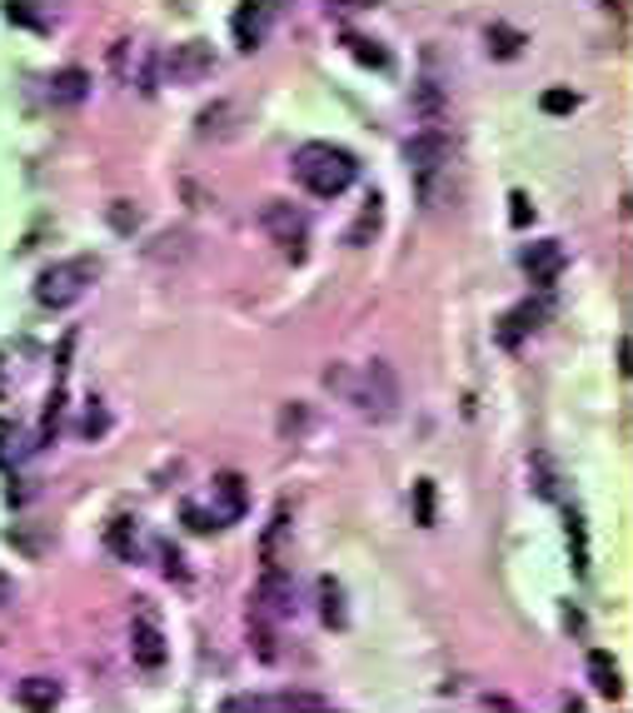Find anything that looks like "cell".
I'll list each match as a JSON object with an SVG mask.
<instances>
[{
	"mask_svg": "<svg viewBox=\"0 0 633 713\" xmlns=\"http://www.w3.org/2000/svg\"><path fill=\"white\" fill-rule=\"evenodd\" d=\"M294 180L309 190L315 200H340L344 190L360 180V160H354L344 145H329V141H309L294 150L290 160Z\"/></svg>",
	"mask_w": 633,
	"mask_h": 713,
	"instance_id": "obj_1",
	"label": "cell"
},
{
	"mask_svg": "<svg viewBox=\"0 0 633 713\" xmlns=\"http://www.w3.org/2000/svg\"><path fill=\"white\" fill-rule=\"evenodd\" d=\"M350 404L364 414L369 424H389L399 414V404H404V389H399V375L389 360H369L360 370V375L350 379Z\"/></svg>",
	"mask_w": 633,
	"mask_h": 713,
	"instance_id": "obj_2",
	"label": "cell"
},
{
	"mask_svg": "<svg viewBox=\"0 0 633 713\" xmlns=\"http://www.w3.org/2000/svg\"><path fill=\"white\" fill-rule=\"evenodd\" d=\"M95 280V259H60V265H46L36 280V300L46 310H71L85 294V285Z\"/></svg>",
	"mask_w": 633,
	"mask_h": 713,
	"instance_id": "obj_3",
	"label": "cell"
},
{
	"mask_svg": "<svg viewBox=\"0 0 633 713\" xmlns=\"http://www.w3.org/2000/svg\"><path fill=\"white\" fill-rule=\"evenodd\" d=\"M259 230L270 234L275 245L284 250L290 259H305V245H309V215L290 200H270L265 210H259Z\"/></svg>",
	"mask_w": 633,
	"mask_h": 713,
	"instance_id": "obj_4",
	"label": "cell"
},
{
	"mask_svg": "<svg viewBox=\"0 0 633 713\" xmlns=\"http://www.w3.org/2000/svg\"><path fill=\"white\" fill-rule=\"evenodd\" d=\"M210 71H215L210 40H185V46H170V56H160V75L170 85H199L210 81Z\"/></svg>",
	"mask_w": 633,
	"mask_h": 713,
	"instance_id": "obj_5",
	"label": "cell"
},
{
	"mask_svg": "<svg viewBox=\"0 0 633 713\" xmlns=\"http://www.w3.org/2000/svg\"><path fill=\"white\" fill-rule=\"evenodd\" d=\"M404 160H410V170L419 176V185L429 190V180H435L439 170L449 165V135L439 125H424L419 135H410V141H404Z\"/></svg>",
	"mask_w": 633,
	"mask_h": 713,
	"instance_id": "obj_6",
	"label": "cell"
},
{
	"mask_svg": "<svg viewBox=\"0 0 633 713\" xmlns=\"http://www.w3.org/2000/svg\"><path fill=\"white\" fill-rule=\"evenodd\" d=\"M210 494H215V519H220V524H240V519L249 515V484L235 469H220Z\"/></svg>",
	"mask_w": 633,
	"mask_h": 713,
	"instance_id": "obj_7",
	"label": "cell"
},
{
	"mask_svg": "<svg viewBox=\"0 0 633 713\" xmlns=\"http://www.w3.org/2000/svg\"><path fill=\"white\" fill-rule=\"evenodd\" d=\"M275 11H280V0H245L240 5V15L230 21V31H235V46L245 50H259V40H265V31H270V21H275Z\"/></svg>",
	"mask_w": 633,
	"mask_h": 713,
	"instance_id": "obj_8",
	"label": "cell"
},
{
	"mask_svg": "<svg viewBox=\"0 0 633 713\" xmlns=\"http://www.w3.org/2000/svg\"><path fill=\"white\" fill-rule=\"evenodd\" d=\"M544 319H549V300H524V304H514V310L499 319V345H504V350H519V345H524V339L534 335Z\"/></svg>",
	"mask_w": 633,
	"mask_h": 713,
	"instance_id": "obj_9",
	"label": "cell"
},
{
	"mask_svg": "<svg viewBox=\"0 0 633 713\" xmlns=\"http://www.w3.org/2000/svg\"><path fill=\"white\" fill-rule=\"evenodd\" d=\"M130 658L141 668H165V658H170V643H165V633H160V624L155 619H135L130 624Z\"/></svg>",
	"mask_w": 633,
	"mask_h": 713,
	"instance_id": "obj_10",
	"label": "cell"
},
{
	"mask_svg": "<svg viewBox=\"0 0 633 713\" xmlns=\"http://www.w3.org/2000/svg\"><path fill=\"white\" fill-rule=\"evenodd\" d=\"M50 106L56 110H75V106H85L90 100V71L85 65H65V71H56L50 75Z\"/></svg>",
	"mask_w": 633,
	"mask_h": 713,
	"instance_id": "obj_11",
	"label": "cell"
},
{
	"mask_svg": "<svg viewBox=\"0 0 633 713\" xmlns=\"http://www.w3.org/2000/svg\"><path fill=\"white\" fill-rule=\"evenodd\" d=\"M524 275L539 285V290H549V285L563 275V245H559V240H539V245H528L524 250Z\"/></svg>",
	"mask_w": 633,
	"mask_h": 713,
	"instance_id": "obj_12",
	"label": "cell"
},
{
	"mask_svg": "<svg viewBox=\"0 0 633 713\" xmlns=\"http://www.w3.org/2000/svg\"><path fill=\"white\" fill-rule=\"evenodd\" d=\"M235 120H240V110L230 106V100H220V106H210V110H199V141H230L235 135Z\"/></svg>",
	"mask_w": 633,
	"mask_h": 713,
	"instance_id": "obj_13",
	"label": "cell"
},
{
	"mask_svg": "<svg viewBox=\"0 0 633 713\" xmlns=\"http://www.w3.org/2000/svg\"><path fill=\"white\" fill-rule=\"evenodd\" d=\"M588 684H594L604 699H623V678H619V664H613L604 649H594L588 654Z\"/></svg>",
	"mask_w": 633,
	"mask_h": 713,
	"instance_id": "obj_14",
	"label": "cell"
},
{
	"mask_svg": "<svg viewBox=\"0 0 633 713\" xmlns=\"http://www.w3.org/2000/svg\"><path fill=\"white\" fill-rule=\"evenodd\" d=\"M195 255V234L190 230H165L160 240L150 245V259L155 265H180V259Z\"/></svg>",
	"mask_w": 633,
	"mask_h": 713,
	"instance_id": "obj_15",
	"label": "cell"
},
{
	"mask_svg": "<svg viewBox=\"0 0 633 713\" xmlns=\"http://www.w3.org/2000/svg\"><path fill=\"white\" fill-rule=\"evenodd\" d=\"M315 594H319V619L329 624V629H344L350 624V614H344V589H340V579H319L315 584Z\"/></svg>",
	"mask_w": 633,
	"mask_h": 713,
	"instance_id": "obj_16",
	"label": "cell"
},
{
	"mask_svg": "<svg viewBox=\"0 0 633 713\" xmlns=\"http://www.w3.org/2000/svg\"><path fill=\"white\" fill-rule=\"evenodd\" d=\"M15 699H21V709L46 713L60 703V684L56 678H25V684H15Z\"/></svg>",
	"mask_w": 633,
	"mask_h": 713,
	"instance_id": "obj_17",
	"label": "cell"
},
{
	"mask_svg": "<svg viewBox=\"0 0 633 713\" xmlns=\"http://www.w3.org/2000/svg\"><path fill=\"white\" fill-rule=\"evenodd\" d=\"M106 544H110V554H115V559L135 564V554H141V529H135V519H110Z\"/></svg>",
	"mask_w": 633,
	"mask_h": 713,
	"instance_id": "obj_18",
	"label": "cell"
},
{
	"mask_svg": "<svg viewBox=\"0 0 633 713\" xmlns=\"http://www.w3.org/2000/svg\"><path fill=\"white\" fill-rule=\"evenodd\" d=\"M249 639H255V654L265 658V664H275V658H280V649H275V643H280V639H275V619L259 604L249 608Z\"/></svg>",
	"mask_w": 633,
	"mask_h": 713,
	"instance_id": "obj_19",
	"label": "cell"
},
{
	"mask_svg": "<svg viewBox=\"0 0 633 713\" xmlns=\"http://www.w3.org/2000/svg\"><path fill=\"white\" fill-rule=\"evenodd\" d=\"M484 46H489V56H499V60H514L519 50L528 46V36H524V31H514V25H499V21H494L489 31H484Z\"/></svg>",
	"mask_w": 633,
	"mask_h": 713,
	"instance_id": "obj_20",
	"label": "cell"
},
{
	"mask_svg": "<svg viewBox=\"0 0 633 713\" xmlns=\"http://www.w3.org/2000/svg\"><path fill=\"white\" fill-rule=\"evenodd\" d=\"M414 519H419L424 529L439 524V515H435V480H419V484H414Z\"/></svg>",
	"mask_w": 633,
	"mask_h": 713,
	"instance_id": "obj_21",
	"label": "cell"
},
{
	"mask_svg": "<svg viewBox=\"0 0 633 713\" xmlns=\"http://www.w3.org/2000/svg\"><path fill=\"white\" fill-rule=\"evenodd\" d=\"M569 539H574V573L579 579H588V534H584L579 509H569Z\"/></svg>",
	"mask_w": 633,
	"mask_h": 713,
	"instance_id": "obj_22",
	"label": "cell"
},
{
	"mask_svg": "<svg viewBox=\"0 0 633 713\" xmlns=\"http://www.w3.org/2000/svg\"><path fill=\"white\" fill-rule=\"evenodd\" d=\"M106 220H110V230H115V234H135V230H141V210H135L130 200H115V205L106 210Z\"/></svg>",
	"mask_w": 633,
	"mask_h": 713,
	"instance_id": "obj_23",
	"label": "cell"
},
{
	"mask_svg": "<svg viewBox=\"0 0 633 713\" xmlns=\"http://www.w3.org/2000/svg\"><path fill=\"white\" fill-rule=\"evenodd\" d=\"M539 110H544V116H574V110H579V95L574 90H544L539 95Z\"/></svg>",
	"mask_w": 633,
	"mask_h": 713,
	"instance_id": "obj_24",
	"label": "cell"
},
{
	"mask_svg": "<svg viewBox=\"0 0 633 713\" xmlns=\"http://www.w3.org/2000/svg\"><path fill=\"white\" fill-rule=\"evenodd\" d=\"M344 46L354 50V60H364V65H375V71H389V56L375 46V40H360V36H344Z\"/></svg>",
	"mask_w": 633,
	"mask_h": 713,
	"instance_id": "obj_25",
	"label": "cell"
},
{
	"mask_svg": "<svg viewBox=\"0 0 633 713\" xmlns=\"http://www.w3.org/2000/svg\"><path fill=\"white\" fill-rule=\"evenodd\" d=\"M375 230H379V200H369V210H364V215H360V225H354V230L344 234V245H354V250H360V245H364V240H369V234H375Z\"/></svg>",
	"mask_w": 633,
	"mask_h": 713,
	"instance_id": "obj_26",
	"label": "cell"
},
{
	"mask_svg": "<svg viewBox=\"0 0 633 713\" xmlns=\"http://www.w3.org/2000/svg\"><path fill=\"white\" fill-rule=\"evenodd\" d=\"M180 519H185L195 534H210V529H220V519H215V509H199V504H185L180 509Z\"/></svg>",
	"mask_w": 633,
	"mask_h": 713,
	"instance_id": "obj_27",
	"label": "cell"
},
{
	"mask_svg": "<svg viewBox=\"0 0 633 713\" xmlns=\"http://www.w3.org/2000/svg\"><path fill=\"white\" fill-rule=\"evenodd\" d=\"M5 15H15L21 25H36V31H46V21H40V15H31V0H5Z\"/></svg>",
	"mask_w": 633,
	"mask_h": 713,
	"instance_id": "obj_28",
	"label": "cell"
},
{
	"mask_svg": "<svg viewBox=\"0 0 633 713\" xmlns=\"http://www.w3.org/2000/svg\"><path fill=\"white\" fill-rule=\"evenodd\" d=\"M509 205H514V210H509V220H514V225H528V220H534V205H528L524 190H514V195H509Z\"/></svg>",
	"mask_w": 633,
	"mask_h": 713,
	"instance_id": "obj_29",
	"label": "cell"
},
{
	"mask_svg": "<svg viewBox=\"0 0 633 713\" xmlns=\"http://www.w3.org/2000/svg\"><path fill=\"white\" fill-rule=\"evenodd\" d=\"M534 469H539V494H544V499H553V469H549V459L534 455Z\"/></svg>",
	"mask_w": 633,
	"mask_h": 713,
	"instance_id": "obj_30",
	"label": "cell"
},
{
	"mask_svg": "<svg viewBox=\"0 0 633 713\" xmlns=\"http://www.w3.org/2000/svg\"><path fill=\"white\" fill-rule=\"evenodd\" d=\"M106 424H110V414L100 410V404H95V410L85 414V424H81V430H85V434H90V439H95V434H106Z\"/></svg>",
	"mask_w": 633,
	"mask_h": 713,
	"instance_id": "obj_31",
	"label": "cell"
},
{
	"mask_svg": "<svg viewBox=\"0 0 633 713\" xmlns=\"http://www.w3.org/2000/svg\"><path fill=\"white\" fill-rule=\"evenodd\" d=\"M160 559H165V573H175V579H185V564H180V549H170V544H160Z\"/></svg>",
	"mask_w": 633,
	"mask_h": 713,
	"instance_id": "obj_32",
	"label": "cell"
},
{
	"mask_svg": "<svg viewBox=\"0 0 633 713\" xmlns=\"http://www.w3.org/2000/svg\"><path fill=\"white\" fill-rule=\"evenodd\" d=\"M305 420H309L305 410H284V434H290V430H305Z\"/></svg>",
	"mask_w": 633,
	"mask_h": 713,
	"instance_id": "obj_33",
	"label": "cell"
},
{
	"mask_svg": "<svg viewBox=\"0 0 633 713\" xmlns=\"http://www.w3.org/2000/svg\"><path fill=\"white\" fill-rule=\"evenodd\" d=\"M11 594H15V589H11V579H0V604H11Z\"/></svg>",
	"mask_w": 633,
	"mask_h": 713,
	"instance_id": "obj_34",
	"label": "cell"
}]
</instances>
